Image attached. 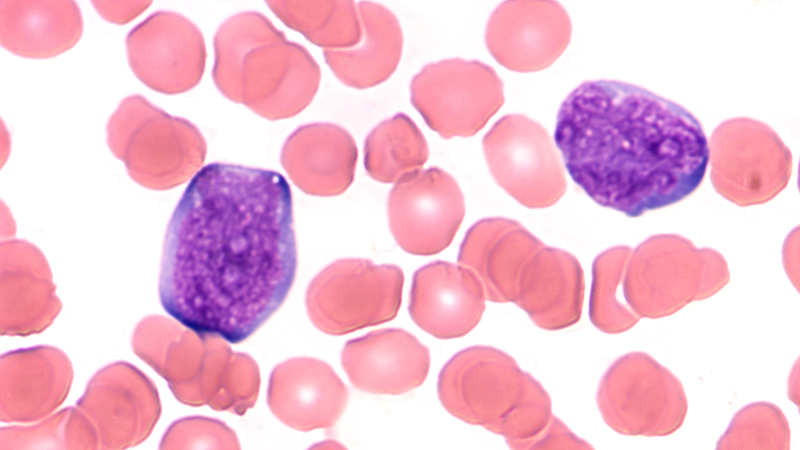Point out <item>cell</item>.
<instances>
[{
    "label": "cell",
    "mask_w": 800,
    "mask_h": 450,
    "mask_svg": "<svg viewBox=\"0 0 800 450\" xmlns=\"http://www.w3.org/2000/svg\"><path fill=\"white\" fill-rule=\"evenodd\" d=\"M173 24L171 33H153L142 22L127 36V51L131 67L135 74L149 87L157 91L174 93L171 75L178 79L182 92L195 86L204 70L205 46L199 30L190 21H186L179 33L175 28L180 20ZM177 92L179 89L175 81Z\"/></svg>",
    "instance_id": "d6986e66"
},
{
    "label": "cell",
    "mask_w": 800,
    "mask_h": 450,
    "mask_svg": "<svg viewBox=\"0 0 800 450\" xmlns=\"http://www.w3.org/2000/svg\"><path fill=\"white\" fill-rule=\"evenodd\" d=\"M597 404L605 423L628 436H668L688 410L682 383L644 352L623 355L608 368Z\"/></svg>",
    "instance_id": "8992f818"
},
{
    "label": "cell",
    "mask_w": 800,
    "mask_h": 450,
    "mask_svg": "<svg viewBox=\"0 0 800 450\" xmlns=\"http://www.w3.org/2000/svg\"><path fill=\"white\" fill-rule=\"evenodd\" d=\"M290 28L324 49L355 46L361 38L360 16L353 2H267Z\"/></svg>",
    "instance_id": "7402d4cb"
},
{
    "label": "cell",
    "mask_w": 800,
    "mask_h": 450,
    "mask_svg": "<svg viewBox=\"0 0 800 450\" xmlns=\"http://www.w3.org/2000/svg\"><path fill=\"white\" fill-rule=\"evenodd\" d=\"M296 268L284 176L214 162L191 178L168 223L159 300L189 330L235 344L279 309Z\"/></svg>",
    "instance_id": "6da1fadb"
},
{
    "label": "cell",
    "mask_w": 800,
    "mask_h": 450,
    "mask_svg": "<svg viewBox=\"0 0 800 450\" xmlns=\"http://www.w3.org/2000/svg\"><path fill=\"white\" fill-rule=\"evenodd\" d=\"M411 102L442 138L470 137L504 104L495 70L461 58L427 64L411 81Z\"/></svg>",
    "instance_id": "9c48e42d"
},
{
    "label": "cell",
    "mask_w": 800,
    "mask_h": 450,
    "mask_svg": "<svg viewBox=\"0 0 800 450\" xmlns=\"http://www.w3.org/2000/svg\"><path fill=\"white\" fill-rule=\"evenodd\" d=\"M465 215L455 179L430 167L397 182L388 198V218L398 245L414 255H434L453 241Z\"/></svg>",
    "instance_id": "8fae6325"
},
{
    "label": "cell",
    "mask_w": 800,
    "mask_h": 450,
    "mask_svg": "<svg viewBox=\"0 0 800 450\" xmlns=\"http://www.w3.org/2000/svg\"><path fill=\"white\" fill-rule=\"evenodd\" d=\"M709 159L715 190L739 206L769 201L792 173V155L776 132L747 117L726 120L715 129Z\"/></svg>",
    "instance_id": "ba28073f"
},
{
    "label": "cell",
    "mask_w": 800,
    "mask_h": 450,
    "mask_svg": "<svg viewBox=\"0 0 800 450\" xmlns=\"http://www.w3.org/2000/svg\"><path fill=\"white\" fill-rule=\"evenodd\" d=\"M631 253L630 247L617 246L604 251L593 262L589 317L594 326L605 333L627 331L640 319L617 297Z\"/></svg>",
    "instance_id": "603a6c76"
},
{
    "label": "cell",
    "mask_w": 800,
    "mask_h": 450,
    "mask_svg": "<svg viewBox=\"0 0 800 450\" xmlns=\"http://www.w3.org/2000/svg\"><path fill=\"white\" fill-rule=\"evenodd\" d=\"M404 276L395 265L341 259L310 283L306 307L312 323L331 335L351 333L393 319L400 308Z\"/></svg>",
    "instance_id": "52a82bcc"
},
{
    "label": "cell",
    "mask_w": 800,
    "mask_h": 450,
    "mask_svg": "<svg viewBox=\"0 0 800 450\" xmlns=\"http://www.w3.org/2000/svg\"><path fill=\"white\" fill-rule=\"evenodd\" d=\"M565 8L555 1H505L491 14L486 45L495 60L516 72L552 65L571 39Z\"/></svg>",
    "instance_id": "7c38bea8"
},
{
    "label": "cell",
    "mask_w": 800,
    "mask_h": 450,
    "mask_svg": "<svg viewBox=\"0 0 800 450\" xmlns=\"http://www.w3.org/2000/svg\"><path fill=\"white\" fill-rule=\"evenodd\" d=\"M429 156L427 142L403 113L384 120L366 138L364 165L369 176L397 183L421 171Z\"/></svg>",
    "instance_id": "44dd1931"
},
{
    "label": "cell",
    "mask_w": 800,
    "mask_h": 450,
    "mask_svg": "<svg viewBox=\"0 0 800 450\" xmlns=\"http://www.w3.org/2000/svg\"><path fill=\"white\" fill-rule=\"evenodd\" d=\"M554 139L572 180L597 204L631 218L691 195L709 162L694 115L616 80L576 87L559 108Z\"/></svg>",
    "instance_id": "7a4b0ae2"
},
{
    "label": "cell",
    "mask_w": 800,
    "mask_h": 450,
    "mask_svg": "<svg viewBox=\"0 0 800 450\" xmlns=\"http://www.w3.org/2000/svg\"><path fill=\"white\" fill-rule=\"evenodd\" d=\"M790 429L774 404L757 402L742 408L719 439L717 449H789Z\"/></svg>",
    "instance_id": "cb8c5ba5"
},
{
    "label": "cell",
    "mask_w": 800,
    "mask_h": 450,
    "mask_svg": "<svg viewBox=\"0 0 800 450\" xmlns=\"http://www.w3.org/2000/svg\"><path fill=\"white\" fill-rule=\"evenodd\" d=\"M544 245L515 220L482 219L467 231L458 263L476 276L485 299L513 302L524 266Z\"/></svg>",
    "instance_id": "9a60e30c"
},
{
    "label": "cell",
    "mask_w": 800,
    "mask_h": 450,
    "mask_svg": "<svg viewBox=\"0 0 800 450\" xmlns=\"http://www.w3.org/2000/svg\"><path fill=\"white\" fill-rule=\"evenodd\" d=\"M357 147L342 127L315 123L299 127L286 140L281 164L293 183L315 196L342 194L352 183Z\"/></svg>",
    "instance_id": "ac0fdd59"
},
{
    "label": "cell",
    "mask_w": 800,
    "mask_h": 450,
    "mask_svg": "<svg viewBox=\"0 0 800 450\" xmlns=\"http://www.w3.org/2000/svg\"><path fill=\"white\" fill-rule=\"evenodd\" d=\"M584 275L570 253L544 245L524 266L513 301L545 330L577 323L584 301Z\"/></svg>",
    "instance_id": "e0dca14e"
},
{
    "label": "cell",
    "mask_w": 800,
    "mask_h": 450,
    "mask_svg": "<svg viewBox=\"0 0 800 450\" xmlns=\"http://www.w3.org/2000/svg\"><path fill=\"white\" fill-rule=\"evenodd\" d=\"M342 366L358 389L399 395L425 381L430 353L405 330L380 329L348 341L342 352Z\"/></svg>",
    "instance_id": "5bb4252c"
},
{
    "label": "cell",
    "mask_w": 800,
    "mask_h": 450,
    "mask_svg": "<svg viewBox=\"0 0 800 450\" xmlns=\"http://www.w3.org/2000/svg\"><path fill=\"white\" fill-rule=\"evenodd\" d=\"M347 403V389L327 363L293 358L271 373L268 405L287 426L301 431L331 427Z\"/></svg>",
    "instance_id": "2e32d148"
},
{
    "label": "cell",
    "mask_w": 800,
    "mask_h": 450,
    "mask_svg": "<svg viewBox=\"0 0 800 450\" xmlns=\"http://www.w3.org/2000/svg\"><path fill=\"white\" fill-rule=\"evenodd\" d=\"M362 28L359 46L324 49L327 64L344 83L367 88L387 80L399 63L403 35L396 16L386 7L358 3Z\"/></svg>",
    "instance_id": "ffe728a7"
},
{
    "label": "cell",
    "mask_w": 800,
    "mask_h": 450,
    "mask_svg": "<svg viewBox=\"0 0 800 450\" xmlns=\"http://www.w3.org/2000/svg\"><path fill=\"white\" fill-rule=\"evenodd\" d=\"M437 388L451 415L503 436L512 449L540 448L559 421L542 385L493 347L458 352L441 370Z\"/></svg>",
    "instance_id": "277c9868"
},
{
    "label": "cell",
    "mask_w": 800,
    "mask_h": 450,
    "mask_svg": "<svg viewBox=\"0 0 800 450\" xmlns=\"http://www.w3.org/2000/svg\"><path fill=\"white\" fill-rule=\"evenodd\" d=\"M485 310V295L467 268L435 261L418 269L412 281L409 313L425 332L440 339L469 333Z\"/></svg>",
    "instance_id": "4fadbf2b"
},
{
    "label": "cell",
    "mask_w": 800,
    "mask_h": 450,
    "mask_svg": "<svg viewBox=\"0 0 800 450\" xmlns=\"http://www.w3.org/2000/svg\"><path fill=\"white\" fill-rule=\"evenodd\" d=\"M483 150L495 181L520 204L546 208L564 195L559 154L536 121L521 114L503 116L485 134Z\"/></svg>",
    "instance_id": "30bf717a"
},
{
    "label": "cell",
    "mask_w": 800,
    "mask_h": 450,
    "mask_svg": "<svg viewBox=\"0 0 800 450\" xmlns=\"http://www.w3.org/2000/svg\"><path fill=\"white\" fill-rule=\"evenodd\" d=\"M623 294L639 317L660 318L717 293L729 282L727 263L710 248L678 235L652 236L630 255Z\"/></svg>",
    "instance_id": "5b68a950"
},
{
    "label": "cell",
    "mask_w": 800,
    "mask_h": 450,
    "mask_svg": "<svg viewBox=\"0 0 800 450\" xmlns=\"http://www.w3.org/2000/svg\"><path fill=\"white\" fill-rule=\"evenodd\" d=\"M214 46L219 90L264 118L295 116L318 89L320 70L308 51L287 41L259 13L231 17L215 35Z\"/></svg>",
    "instance_id": "3957f363"
}]
</instances>
